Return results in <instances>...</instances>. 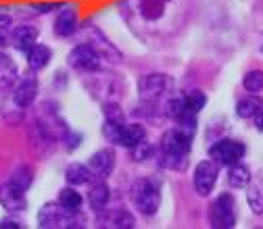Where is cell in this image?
<instances>
[{"label":"cell","instance_id":"1","mask_svg":"<svg viewBox=\"0 0 263 229\" xmlns=\"http://www.w3.org/2000/svg\"><path fill=\"white\" fill-rule=\"evenodd\" d=\"M129 200L134 204V209H138V213L153 217L157 215L159 206H161V183L155 177H146V179H138L129 190Z\"/></svg>","mask_w":263,"mask_h":229},{"label":"cell","instance_id":"2","mask_svg":"<svg viewBox=\"0 0 263 229\" xmlns=\"http://www.w3.org/2000/svg\"><path fill=\"white\" fill-rule=\"evenodd\" d=\"M40 227H84L86 219L80 215V211H67L59 202L57 204H44L38 213Z\"/></svg>","mask_w":263,"mask_h":229},{"label":"cell","instance_id":"3","mask_svg":"<svg viewBox=\"0 0 263 229\" xmlns=\"http://www.w3.org/2000/svg\"><path fill=\"white\" fill-rule=\"evenodd\" d=\"M209 221H211V227L215 229H230L236 225V202L232 194L223 192L213 200L209 211Z\"/></svg>","mask_w":263,"mask_h":229},{"label":"cell","instance_id":"4","mask_svg":"<svg viewBox=\"0 0 263 229\" xmlns=\"http://www.w3.org/2000/svg\"><path fill=\"white\" fill-rule=\"evenodd\" d=\"M172 86V79L167 75H161V73H151V75H144L140 77L138 81V94H140V100L142 102H159L165 92L170 90Z\"/></svg>","mask_w":263,"mask_h":229},{"label":"cell","instance_id":"5","mask_svg":"<svg viewBox=\"0 0 263 229\" xmlns=\"http://www.w3.org/2000/svg\"><path fill=\"white\" fill-rule=\"evenodd\" d=\"M101 52L94 48V44H80L69 52V65L78 71L94 73L101 69Z\"/></svg>","mask_w":263,"mask_h":229},{"label":"cell","instance_id":"6","mask_svg":"<svg viewBox=\"0 0 263 229\" xmlns=\"http://www.w3.org/2000/svg\"><path fill=\"white\" fill-rule=\"evenodd\" d=\"M209 154L217 165L230 167V165H236V162L242 160L245 144H240L238 140H219L209 148Z\"/></svg>","mask_w":263,"mask_h":229},{"label":"cell","instance_id":"7","mask_svg":"<svg viewBox=\"0 0 263 229\" xmlns=\"http://www.w3.org/2000/svg\"><path fill=\"white\" fill-rule=\"evenodd\" d=\"M217 175H219V167L217 162L211 160H201L194 169V190L199 196H209L211 190L217 183Z\"/></svg>","mask_w":263,"mask_h":229},{"label":"cell","instance_id":"8","mask_svg":"<svg viewBox=\"0 0 263 229\" xmlns=\"http://www.w3.org/2000/svg\"><path fill=\"white\" fill-rule=\"evenodd\" d=\"M192 138H194V136L182 132L180 127H174V129H170L165 136H163V140H161V152H165V154H184V156H188L190 146H192Z\"/></svg>","mask_w":263,"mask_h":229},{"label":"cell","instance_id":"9","mask_svg":"<svg viewBox=\"0 0 263 229\" xmlns=\"http://www.w3.org/2000/svg\"><path fill=\"white\" fill-rule=\"evenodd\" d=\"M88 169H90L92 177L107 179L115 169V152L109 150V148H103V150L94 152L90 156V160H88Z\"/></svg>","mask_w":263,"mask_h":229},{"label":"cell","instance_id":"10","mask_svg":"<svg viewBox=\"0 0 263 229\" xmlns=\"http://www.w3.org/2000/svg\"><path fill=\"white\" fill-rule=\"evenodd\" d=\"M0 204H3L9 213H21L27 209V198H25V190L13 185L11 181L0 188Z\"/></svg>","mask_w":263,"mask_h":229},{"label":"cell","instance_id":"11","mask_svg":"<svg viewBox=\"0 0 263 229\" xmlns=\"http://www.w3.org/2000/svg\"><path fill=\"white\" fill-rule=\"evenodd\" d=\"M36 94H38V79H36V75H25L21 81H19V86L15 88V92H13V102L19 107V109H27L31 102L36 100Z\"/></svg>","mask_w":263,"mask_h":229},{"label":"cell","instance_id":"12","mask_svg":"<svg viewBox=\"0 0 263 229\" xmlns=\"http://www.w3.org/2000/svg\"><path fill=\"white\" fill-rule=\"evenodd\" d=\"M174 3V0H138V11L142 15L144 21H161L165 17L167 7Z\"/></svg>","mask_w":263,"mask_h":229},{"label":"cell","instance_id":"13","mask_svg":"<svg viewBox=\"0 0 263 229\" xmlns=\"http://www.w3.org/2000/svg\"><path fill=\"white\" fill-rule=\"evenodd\" d=\"M78 31V13L76 9L67 7V9H63L54 21V34L61 36V38H69L73 36Z\"/></svg>","mask_w":263,"mask_h":229},{"label":"cell","instance_id":"14","mask_svg":"<svg viewBox=\"0 0 263 229\" xmlns=\"http://www.w3.org/2000/svg\"><path fill=\"white\" fill-rule=\"evenodd\" d=\"M11 42H13V46H15L17 50L27 52L31 46L38 42V29L31 27V25H19V27L13 29Z\"/></svg>","mask_w":263,"mask_h":229},{"label":"cell","instance_id":"15","mask_svg":"<svg viewBox=\"0 0 263 229\" xmlns=\"http://www.w3.org/2000/svg\"><path fill=\"white\" fill-rule=\"evenodd\" d=\"M109 200H111V190H109V185L105 183V179H101L98 183H94V185L90 188V192H88V204H90L96 213L105 211L107 204H109Z\"/></svg>","mask_w":263,"mask_h":229},{"label":"cell","instance_id":"16","mask_svg":"<svg viewBox=\"0 0 263 229\" xmlns=\"http://www.w3.org/2000/svg\"><path fill=\"white\" fill-rule=\"evenodd\" d=\"M25 56H27V65H29V69L31 71H40V69H44L46 65L50 63V58H52V52H50V48L48 46H44V44H34L27 52H25Z\"/></svg>","mask_w":263,"mask_h":229},{"label":"cell","instance_id":"17","mask_svg":"<svg viewBox=\"0 0 263 229\" xmlns=\"http://www.w3.org/2000/svg\"><path fill=\"white\" fill-rule=\"evenodd\" d=\"M146 140V129L138 123H123L121 127V140H119V146H125V148H132L136 146L138 142Z\"/></svg>","mask_w":263,"mask_h":229},{"label":"cell","instance_id":"18","mask_svg":"<svg viewBox=\"0 0 263 229\" xmlns=\"http://www.w3.org/2000/svg\"><path fill=\"white\" fill-rule=\"evenodd\" d=\"M17 79V65L9 54L0 52V90L13 86Z\"/></svg>","mask_w":263,"mask_h":229},{"label":"cell","instance_id":"19","mask_svg":"<svg viewBox=\"0 0 263 229\" xmlns=\"http://www.w3.org/2000/svg\"><path fill=\"white\" fill-rule=\"evenodd\" d=\"M65 179H67L69 185H84L88 181H92V173L86 165H80V162H73V165H69L67 169H65Z\"/></svg>","mask_w":263,"mask_h":229},{"label":"cell","instance_id":"20","mask_svg":"<svg viewBox=\"0 0 263 229\" xmlns=\"http://www.w3.org/2000/svg\"><path fill=\"white\" fill-rule=\"evenodd\" d=\"M261 107H263V100H261L257 94H251V96L242 98V100H238V105H236V115H238L240 119H253Z\"/></svg>","mask_w":263,"mask_h":229},{"label":"cell","instance_id":"21","mask_svg":"<svg viewBox=\"0 0 263 229\" xmlns=\"http://www.w3.org/2000/svg\"><path fill=\"white\" fill-rule=\"evenodd\" d=\"M228 183L232 188H245L251 183V169L247 165H230V171H228Z\"/></svg>","mask_w":263,"mask_h":229},{"label":"cell","instance_id":"22","mask_svg":"<svg viewBox=\"0 0 263 229\" xmlns=\"http://www.w3.org/2000/svg\"><path fill=\"white\" fill-rule=\"evenodd\" d=\"M105 227H115V229H132L136 225V219L127 211H113L107 219H103Z\"/></svg>","mask_w":263,"mask_h":229},{"label":"cell","instance_id":"23","mask_svg":"<svg viewBox=\"0 0 263 229\" xmlns=\"http://www.w3.org/2000/svg\"><path fill=\"white\" fill-rule=\"evenodd\" d=\"M82 202H84V200H82L80 192L73 190V188H63V190L59 192V204H61L63 209H67V211H80Z\"/></svg>","mask_w":263,"mask_h":229},{"label":"cell","instance_id":"24","mask_svg":"<svg viewBox=\"0 0 263 229\" xmlns=\"http://www.w3.org/2000/svg\"><path fill=\"white\" fill-rule=\"evenodd\" d=\"M207 105V96L201 92V90H192L188 94H184V107L188 113L196 115V113H201Z\"/></svg>","mask_w":263,"mask_h":229},{"label":"cell","instance_id":"25","mask_svg":"<svg viewBox=\"0 0 263 229\" xmlns=\"http://www.w3.org/2000/svg\"><path fill=\"white\" fill-rule=\"evenodd\" d=\"M161 167H165V169H174V171H184L186 165H188V156L184 154H165V152H161Z\"/></svg>","mask_w":263,"mask_h":229},{"label":"cell","instance_id":"26","mask_svg":"<svg viewBox=\"0 0 263 229\" xmlns=\"http://www.w3.org/2000/svg\"><path fill=\"white\" fill-rule=\"evenodd\" d=\"M31 181H34V171H31L29 167H25V165L19 167V169H15L13 175H11V183L17 185V188H21V190H27L31 185Z\"/></svg>","mask_w":263,"mask_h":229},{"label":"cell","instance_id":"27","mask_svg":"<svg viewBox=\"0 0 263 229\" xmlns=\"http://www.w3.org/2000/svg\"><path fill=\"white\" fill-rule=\"evenodd\" d=\"M242 86H245L247 92L259 94V92L263 90V71H257V69L249 71V73L245 75V79H242Z\"/></svg>","mask_w":263,"mask_h":229},{"label":"cell","instance_id":"28","mask_svg":"<svg viewBox=\"0 0 263 229\" xmlns=\"http://www.w3.org/2000/svg\"><path fill=\"white\" fill-rule=\"evenodd\" d=\"M123 123H125V121H111V119L105 121V125H103V136H105L111 144H119Z\"/></svg>","mask_w":263,"mask_h":229},{"label":"cell","instance_id":"29","mask_svg":"<svg viewBox=\"0 0 263 229\" xmlns=\"http://www.w3.org/2000/svg\"><path fill=\"white\" fill-rule=\"evenodd\" d=\"M247 200H249V206L253 209L255 215H261L263 213V192H261L259 185H249Z\"/></svg>","mask_w":263,"mask_h":229},{"label":"cell","instance_id":"30","mask_svg":"<svg viewBox=\"0 0 263 229\" xmlns=\"http://www.w3.org/2000/svg\"><path fill=\"white\" fill-rule=\"evenodd\" d=\"M129 150H132V156H134V160H146V158H151L155 154V148L146 140L138 142L136 146H132Z\"/></svg>","mask_w":263,"mask_h":229},{"label":"cell","instance_id":"31","mask_svg":"<svg viewBox=\"0 0 263 229\" xmlns=\"http://www.w3.org/2000/svg\"><path fill=\"white\" fill-rule=\"evenodd\" d=\"M105 115H107V119H111V121H123V113H121V109H119L115 102L105 105Z\"/></svg>","mask_w":263,"mask_h":229},{"label":"cell","instance_id":"32","mask_svg":"<svg viewBox=\"0 0 263 229\" xmlns=\"http://www.w3.org/2000/svg\"><path fill=\"white\" fill-rule=\"evenodd\" d=\"M63 5L61 3H40V5H34L31 9L34 11H38V13H50V11H54V9H61Z\"/></svg>","mask_w":263,"mask_h":229},{"label":"cell","instance_id":"33","mask_svg":"<svg viewBox=\"0 0 263 229\" xmlns=\"http://www.w3.org/2000/svg\"><path fill=\"white\" fill-rule=\"evenodd\" d=\"M0 229H21V223L17 219H3L0 221Z\"/></svg>","mask_w":263,"mask_h":229},{"label":"cell","instance_id":"34","mask_svg":"<svg viewBox=\"0 0 263 229\" xmlns=\"http://www.w3.org/2000/svg\"><path fill=\"white\" fill-rule=\"evenodd\" d=\"M7 25H11V15L3 7H0V29H5Z\"/></svg>","mask_w":263,"mask_h":229},{"label":"cell","instance_id":"35","mask_svg":"<svg viewBox=\"0 0 263 229\" xmlns=\"http://www.w3.org/2000/svg\"><path fill=\"white\" fill-rule=\"evenodd\" d=\"M253 119H255V127L259 129V132H263V107L257 111V115Z\"/></svg>","mask_w":263,"mask_h":229},{"label":"cell","instance_id":"36","mask_svg":"<svg viewBox=\"0 0 263 229\" xmlns=\"http://www.w3.org/2000/svg\"><path fill=\"white\" fill-rule=\"evenodd\" d=\"M5 44H7V38H5V34H3V31H0V50L5 48Z\"/></svg>","mask_w":263,"mask_h":229},{"label":"cell","instance_id":"37","mask_svg":"<svg viewBox=\"0 0 263 229\" xmlns=\"http://www.w3.org/2000/svg\"><path fill=\"white\" fill-rule=\"evenodd\" d=\"M261 50H263V46H261Z\"/></svg>","mask_w":263,"mask_h":229}]
</instances>
